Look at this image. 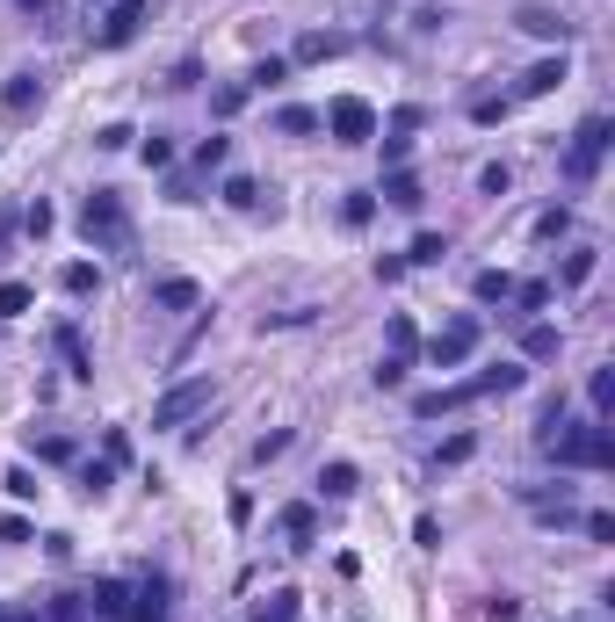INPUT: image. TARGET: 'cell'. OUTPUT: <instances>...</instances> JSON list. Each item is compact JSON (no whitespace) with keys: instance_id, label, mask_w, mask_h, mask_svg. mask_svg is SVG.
Masks as SVG:
<instances>
[{"instance_id":"1","label":"cell","mask_w":615,"mask_h":622,"mask_svg":"<svg viewBox=\"0 0 615 622\" xmlns=\"http://www.w3.org/2000/svg\"><path fill=\"white\" fill-rule=\"evenodd\" d=\"M543 449L558 456V463H615V442H608V427H601V420H587V427L550 420V427H543Z\"/></svg>"},{"instance_id":"2","label":"cell","mask_w":615,"mask_h":622,"mask_svg":"<svg viewBox=\"0 0 615 622\" xmlns=\"http://www.w3.org/2000/svg\"><path fill=\"white\" fill-rule=\"evenodd\" d=\"M80 239L102 246V254H123V246H131V217H123V203H116L109 189L87 196V210H80Z\"/></svg>"},{"instance_id":"3","label":"cell","mask_w":615,"mask_h":622,"mask_svg":"<svg viewBox=\"0 0 615 622\" xmlns=\"http://www.w3.org/2000/svg\"><path fill=\"white\" fill-rule=\"evenodd\" d=\"M210 398H218V391H210V377H181V384L160 398V406H152V427H189V420L210 406Z\"/></svg>"},{"instance_id":"4","label":"cell","mask_w":615,"mask_h":622,"mask_svg":"<svg viewBox=\"0 0 615 622\" xmlns=\"http://www.w3.org/2000/svg\"><path fill=\"white\" fill-rule=\"evenodd\" d=\"M319 123H326V131L341 138V145H369V138H377V109H369L362 95H341V102H333Z\"/></svg>"},{"instance_id":"5","label":"cell","mask_w":615,"mask_h":622,"mask_svg":"<svg viewBox=\"0 0 615 622\" xmlns=\"http://www.w3.org/2000/svg\"><path fill=\"white\" fill-rule=\"evenodd\" d=\"M478 319H471V311H464V319H449L442 333H435V348H427V362H435V369H456V362H471V348H478Z\"/></svg>"},{"instance_id":"6","label":"cell","mask_w":615,"mask_h":622,"mask_svg":"<svg viewBox=\"0 0 615 622\" xmlns=\"http://www.w3.org/2000/svg\"><path fill=\"white\" fill-rule=\"evenodd\" d=\"M145 29V0H109V15H102V29H95V44L102 51H123Z\"/></svg>"},{"instance_id":"7","label":"cell","mask_w":615,"mask_h":622,"mask_svg":"<svg viewBox=\"0 0 615 622\" xmlns=\"http://www.w3.org/2000/svg\"><path fill=\"white\" fill-rule=\"evenodd\" d=\"M601 152H608V116H587V131H579V145L565 152V174H572V181H594Z\"/></svg>"},{"instance_id":"8","label":"cell","mask_w":615,"mask_h":622,"mask_svg":"<svg viewBox=\"0 0 615 622\" xmlns=\"http://www.w3.org/2000/svg\"><path fill=\"white\" fill-rule=\"evenodd\" d=\"M37 102H44V80H37V73H15L8 87H0V116H8V123H15V116H29Z\"/></svg>"},{"instance_id":"9","label":"cell","mask_w":615,"mask_h":622,"mask_svg":"<svg viewBox=\"0 0 615 622\" xmlns=\"http://www.w3.org/2000/svg\"><path fill=\"white\" fill-rule=\"evenodd\" d=\"M471 398H478L471 384H442V391L413 398V413H420V420H442V413H456V406H471Z\"/></svg>"},{"instance_id":"10","label":"cell","mask_w":615,"mask_h":622,"mask_svg":"<svg viewBox=\"0 0 615 622\" xmlns=\"http://www.w3.org/2000/svg\"><path fill=\"white\" fill-rule=\"evenodd\" d=\"M123 622H167V586L145 579L138 594H131V608H123Z\"/></svg>"},{"instance_id":"11","label":"cell","mask_w":615,"mask_h":622,"mask_svg":"<svg viewBox=\"0 0 615 622\" xmlns=\"http://www.w3.org/2000/svg\"><path fill=\"white\" fill-rule=\"evenodd\" d=\"M123 608H131V586H123V579H95V594H87V615L123 622Z\"/></svg>"},{"instance_id":"12","label":"cell","mask_w":615,"mask_h":622,"mask_svg":"<svg viewBox=\"0 0 615 622\" xmlns=\"http://www.w3.org/2000/svg\"><path fill=\"white\" fill-rule=\"evenodd\" d=\"M275 528L290 536V550H312V536H319V514L297 500V507H283V521H275Z\"/></svg>"},{"instance_id":"13","label":"cell","mask_w":615,"mask_h":622,"mask_svg":"<svg viewBox=\"0 0 615 622\" xmlns=\"http://www.w3.org/2000/svg\"><path fill=\"white\" fill-rule=\"evenodd\" d=\"M558 80H565V58H543V66H529V73H521V87H514V95H521V102H536V95H550Z\"/></svg>"},{"instance_id":"14","label":"cell","mask_w":615,"mask_h":622,"mask_svg":"<svg viewBox=\"0 0 615 622\" xmlns=\"http://www.w3.org/2000/svg\"><path fill=\"white\" fill-rule=\"evenodd\" d=\"M196 297H203V290L189 283V275H167V283H160V290H152V304H160V311H189Z\"/></svg>"},{"instance_id":"15","label":"cell","mask_w":615,"mask_h":622,"mask_svg":"<svg viewBox=\"0 0 615 622\" xmlns=\"http://www.w3.org/2000/svg\"><path fill=\"white\" fill-rule=\"evenodd\" d=\"M254 622H297V594H290V586L261 594V601H254Z\"/></svg>"},{"instance_id":"16","label":"cell","mask_w":615,"mask_h":622,"mask_svg":"<svg viewBox=\"0 0 615 622\" xmlns=\"http://www.w3.org/2000/svg\"><path fill=\"white\" fill-rule=\"evenodd\" d=\"M58 355H66V369H73V377H95V362H87V340H80V326H58Z\"/></svg>"},{"instance_id":"17","label":"cell","mask_w":615,"mask_h":622,"mask_svg":"<svg viewBox=\"0 0 615 622\" xmlns=\"http://www.w3.org/2000/svg\"><path fill=\"white\" fill-rule=\"evenodd\" d=\"M514 22L529 29V37H572V22H565V15H550V8H521Z\"/></svg>"},{"instance_id":"18","label":"cell","mask_w":615,"mask_h":622,"mask_svg":"<svg viewBox=\"0 0 615 622\" xmlns=\"http://www.w3.org/2000/svg\"><path fill=\"white\" fill-rule=\"evenodd\" d=\"M384 203H391V210H420V181H413L406 167H391V181H384Z\"/></svg>"},{"instance_id":"19","label":"cell","mask_w":615,"mask_h":622,"mask_svg":"<svg viewBox=\"0 0 615 622\" xmlns=\"http://www.w3.org/2000/svg\"><path fill=\"white\" fill-rule=\"evenodd\" d=\"M341 51V37H326V29H304L297 37V66H319V58H333Z\"/></svg>"},{"instance_id":"20","label":"cell","mask_w":615,"mask_h":622,"mask_svg":"<svg viewBox=\"0 0 615 622\" xmlns=\"http://www.w3.org/2000/svg\"><path fill=\"white\" fill-rule=\"evenodd\" d=\"M471 290H478V304H500V297H514V275H507V268H478Z\"/></svg>"},{"instance_id":"21","label":"cell","mask_w":615,"mask_h":622,"mask_svg":"<svg viewBox=\"0 0 615 622\" xmlns=\"http://www.w3.org/2000/svg\"><path fill=\"white\" fill-rule=\"evenodd\" d=\"M95 283H102V275H95V261H73L66 275H58V290H66V297H95Z\"/></svg>"},{"instance_id":"22","label":"cell","mask_w":615,"mask_h":622,"mask_svg":"<svg viewBox=\"0 0 615 622\" xmlns=\"http://www.w3.org/2000/svg\"><path fill=\"white\" fill-rule=\"evenodd\" d=\"M521 355H529V362H550V355H558V326H529V333H521Z\"/></svg>"},{"instance_id":"23","label":"cell","mask_w":615,"mask_h":622,"mask_svg":"<svg viewBox=\"0 0 615 622\" xmlns=\"http://www.w3.org/2000/svg\"><path fill=\"white\" fill-rule=\"evenodd\" d=\"M319 492H326V500H348V492H355V463H326V471H319Z\"/></svg>"},{"instance_id":"24","label":"cell","mask_w":615,"mask_h":622,"mask_svg":"<svg viewBox=\"0 0 615 622\" xmlns=\"http://www.w3.org/2000/svg\"><path fill=\"white\" fill-rule=\"evenodd\" d=\"M514 384H521V369H514V362H500V369H485V377H471V391H478V398H492V391H514Z\"/></svg>"},{"instance_id":"25","label":"cell","mask_w":615,"mask_h":622,"mask_svg":"<svg viewBox=\"0 0 615 622\" xmlns=\"http://www.w3.org/2000/svg\"><path fill=\"white\" fill-rule=\"evenodd\" d=\"M29 304H37V290H29V283H0V319H22Z\"/></svg>"},{"instance_id":"26","label":"cell","mask_w":615,"mask_h":622,"mask_svg":"<svg viewBox=\"0 0 615 622\" xmlns=\"http://www.w3.org/2000/svg\"><path fill=\"white\" fill-rule=\"evenodd\" d=\"M442 254H449V246H442V232H420V239L406 246V261H420V268H435Z\"/></svg>"},{"instance_id":"27","label":"cell","mask_w":615,"mask_h":622,"mask_svg":"<svg viewBox=\"0 0 615 622\" xmlns=\"http://www.w3.org/2000/svg\"><path fill=\"white\" fill-rule=\"evenodd\" d=\"M290 80V58H261L254 73H246V87H283Z\"/></svg>"},{"instance_id":"28","label":"cell","mask_w":615,"mask_h":622,"mask_svg":"<svg viewBox=\"0 0 615 622\" xmlns=\"http://www.w3.org/2000/svg\"><path fill=\"white\" fill-rule=\"evenodd\" d=\"M225 160H232V138H203V145H196V167H203V174H218Z\"/></svg>"},{"instance_id":"29","label":"cell","mask_w":615,"mask_h":622,"mask_svg":"<svg viewBox=\"0 0 615 622\" xmlns=\"http://www.w3.org/2000/svg\"><path fill=\"white\" fill-rule=\"evenodd\" d=\"M413 348H420V333H413L406 311H398V319H391V355H406V362H413Z\"/></svg>"},{"instance_id":"30","label":"cell","mask_w":615,"mask_h":622,"mask_svg":"<svg viewBox=\"0 0 615 622\" xmlns=\"http://www.w3.org/2000/svg\"><path fill=\"white\" fill-rule=\"evenodd\" d=\"M594 275V246H579V254H565V290H579Z\"/></svg>"},{"instance_id":"31","label":"cell","mask_w":615,"mask_h":622,"mask_svg":"<svg viewBox=\"0 0 615 622\" xmlns=\"http://www.w3.org/2000/svg\"><path fill=\"white\" fill-rule=\"evenodd\" d=\"M275 123H283V131H290V138H312V131H319V109H283V116H275Z\"/></svg>"},{"instance_id":"32","label":"cell","mask_w":615,"mask_h":622,"mask_svg":"<svg viewBox=\"0 0 615 622\" xmlns=\"http://www.w3.org/2000/svg\"><path fill=\"white\" fill-rule=\"evenodd\" d=\"M37 456H44V463H73L80 449L66 442V434H37Z\"/></svg>"},{"instance_id":"33","label":"cell","mask_w":615,"mask_h":622,"mask_svg":"<svg viewBox=\"0 0 615 622\" xmlns=\"http://www.w3.org/2000/svg\"><path fill=\"white\" fill-rule=\"evenodd\" d=\"M369 217H377V196H348V203H341V225H355V232H362Z\"/></svg>"},{"instance_id":"34","label":"cell","mask_w":615,"mask_h":622,"mask_svg":"<svg viewBox=\"0 0 615 622\" xmlns=\"http://www.w3.org/2000/svg\"><path fill=\"white\" fill-rule=\"evenodd\" d=\"M587 398H594V420H608V398H615V377H608V369H594V384H587Z\"/></svg>"},{"instance_id":"35","label":"cell","mask_w":615,"mask_h":622,"mask_svg":"<svg viewBox=\"0 0 615 622\" xmlns=\"http://www.w3.org/2000/svg\"><path fill=\"white\" fill-rule=\"evenodd\" d=\"M0 485H8V492H15V500H37V471H29V463H15V471H8V478H0Z\"/></svg>"},{"instance_id":"36","label":"cell","mask_w":615,"mask_h":622,"mask_svg":"<svg viewBox=\"0 0 615 622\" xmlns=\"http://www.w3.org/2000/svg\"><path fill=\"white\" fill-rule=\"evenodd\" d=\"M536 232H543V239H565V232H572V210H565V203H558V210H543V217H536Z\"/></svg>"},{"instance_id":"37","label":"cell","mask_w":615,"mask_h":622,"mask_svg":"<svg viewBox=\"0 0 615 622\" xmlns=\"http://www.w3.org/2000/svg\"><path fill=\"white\" fill-rule=\"evenodd\" d=\"M109 478H116L109 456H102V463H80V485H87V492H109Z\"/></svg>"},{"instance_id":"38","label":"cell","mask_w":615,"mask_h":622,"mask_svg":"<svg viewBox=\"0 0 615 622\" xmlns=\"http://www.w3.org/2000/svg\"><path fill=\"white\" fill-rule=\"evenodd\" d=\"M246 95H254V87H218V95H210V109H218V116H239Z\"/></svg>"},{"instance_id":"39","label":"cell","mask_w":615,"mask_h":622,"mask_svg":"<svg viewBox=\"0 0 615 622\" xmlns=\"http://www.w3.org/2000/svg\"><path fill=\"white\" fill-rule=\"evenodd\" d=\"M225 203H239V210H254V203H261V189H254V181H246V174H232V181H225Z\"/></svg>"},{"instance_id":"40","label":"cell","mask_w":615,"mask_h":622,"mask_svg":"<svg viewBox=\"0 0 615 622\" xmlns=\"http://www.w3.org/2000/svg\"><path fill=\"white\" fill-rule=\"evenodd\" d=\"M406 369H413L406 355H384V362H377V384H384V391H398V384H406Z\"/></svg>"},{"instance_id":"41","label":"cell","mask_w":615,"mask_h":622,"mask_svg":"<svg viewBox=\"0 0 615 622\" xmlns=\"http://www.w3.org/2000/svg\"><path fill=\"white\" fill-rule=\"evenodd\" d=\"M131 138H138V131H131V123H102V131H95V145H102V152H123V145H131Z\"/></svg>"},{"instance_id":"42","label":"cell","mask_w":615,"mask_h":622,"mask_svg":"<svg viewBox=\"0 0 615 622\" xmlns=\"http://www.w3.org/2000/svg\"><path fill=\"white\" fill-rule=\"evenodd\" d=\"M22 225H29V239H44L58 217H51V203H29V210H22Z\"/></svg>"},{"instance_id":"43","label":"cell","mask_w":615,"mask_h":622,"mask_svg":"<svg viewBox=\"0 0 615 622\" xmlns=\"http://www.w3.org/2000/svg\"><path fill=\"white\" fill-rule=\"evenodd\" d=\"M471 449H478V442H471V434H449V442H442V456H435V463H464Z\"/></svg>"},{"instance_id":"44","label":"cell","mask_w":615,"mask_h":622,"mask_svg":"<svg viewBox=\"0 0 615 622\" xmlns=\"http://www.w3.org/2000/svg\"><path fill=\"white\" fill-rule=\"evenodd\" d=\"M507 181H514L507 167H485V174H478V189H485V196H507Z\"/></svg>"},{"instance_id":"45","label":"cell","mask_w":615,"mask_h":622,"mask_svg":"<svg viewBox=\"0 0 615 622\" xmlns=\"http://www.w3.org/2000/svg\"><path fill=\"white\" fill-rule=\"evenodd\" d=\"M290 449V434H261V442H254V463H268V456H283Z\"/></svg>"},{"instance_id":"46","label":"cell","mask_w":615,"mask_h":622,"mask_svg":"<svg viewBox=\"0 0 615 622\" xmlns=\"http://www.w3.org/2000/svg\"><path fill=\"white\" fill-rule=\"evenodd\" d=\"M102 456H109V463H131V442H123V434L109 427V434H102Z\"/></svg>"},{"instance_id":"47","label":"cell","mask_w":615,"mask_h":622,"mask_svg":"<svg viewBox=\"0 0 615 622\" xmlns=\"http://www.w3.org/2000/svg\"><path fill=\"white\" fill-rule=\"evenodd\" d=\"M51 622H87V601H51Z\"/></svg>"},{"instance_id":"48","label":"cell","mask_w":615,"mask_h":622,"mask_svg":"<svg viewBox=\"0 0 615 622\" xmlns=\"http://www.w3.org/2000/svg\"><path fill=\"white\" fill-rule=\"evenodd\" d=\"M0 622H37V615H0Z\"/></svg>"},{"instance_id":"49","label":"cell","mask_w":615,"mask_h":622,"mask_svg":"<svg viewBox=\"0 0 615 622\" xmlns=\"http://www.w3.org/2000/svg\"><path fill=\"white\" fill-rule=\"evenodd\" d=\"M29 8H37V0H29Z\"/></svg>"}]
</instances>
